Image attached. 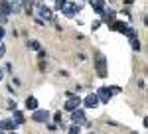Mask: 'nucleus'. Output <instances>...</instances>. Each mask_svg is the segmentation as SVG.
Masks as SVG:
<instances>
[{"label": "nucleus", "instance_id": "nucleus-1", "mask_svg": "<svg viewBox=\"0 0 148 134\" xmlns=\"http://www.w3.org/2000/svg\"><path fill=\"white\" fill-rule=\"evenodd\" d=\"M95 65H97V75L99 77H107V59L103 53L95 55Z\"/></svg>", "mask_w": 148, "mask_h": 134}, {"label": "nucleus", "instance_id": "nucleus-2", "mask_svg": "<svg viewBox=\"0 0 148 134\" xmlns=\"http://www.w3.org/2000/svg\"><path fill=\"white\" fill-rule=\"evenodd\" d=\"M61 10H63V14H65L67 18H73V16L79 12V6H77V4H73V2H65V4L61 6Z\"/></svg>", "mask_w": 148, "mask_h": 134}, {"label": "nucleus", "instance_id": "nucleus-3", "mask_svg": "<svg viewBox=\"0 0 148 134\" xmlns=\"http://www.w3.org/2000/svg\"><path fill=\"white\" fill-rule=\"evenodd\" d=\"M111 91H109V87H101V89L97 91V99H99V103H109L111 100Z\"/></svg>", "mask_w": 148, "mask_h": 134}, {"label": "nucleus", "instance_id": "nucleus-4", "mask_svg": "<svg viewBox=\"0 0 148 134\" xmlns=\"http://www.w3.org/2000/svg\"><path fill=\"white\" fill-rule=\"evenodd\" d=\"M38 12H40V16H38L40 20H44V18L49 20L51 18V8H47L46 4H38Z\"/></svg>", "mask_w": 148, "mask_h": 134}, {"label": "nucleus", "instance_id": "nucleus-5", "mask_svg": "<svg viewBox=\"0 0 148 134\" xmlns=\"http://www.w3.org/2000/svg\"><path fill=\"white\" fill-rule=\"evenodd\" d=\"M71 118H73V122H75V126H79V124H85L87 120H85V112L83 111H73V114H71Z\"/></svg>", "mask_w": 148, "mask_h": 134}, {"label": "nucleus", "instance_id": "nucleus-6", "mask_svg": "<svg viewBox=\"0 0 148 134\" xmlns=\"http://www.w3.org/2000/svg\"><path fill=\"white\" fill-rule=\"evenodd\" d=\"M32 118H34L36 122H47L49 120V112L47 111H34V116Z\"/></svg>", "mask_w": 148, "mask_h": 134}, {"label": "nucleus", "instance_id": "nucleus-7", "mask_svg": "<svg viewBox=\"0 0 148 134\" xmlns=\"http://www.w3.org/2000/svg\"><path fill=\"white\" fill-rule=\"evenodd\" d=\"M79 105H81V99H79V97H71V99L65 103V109L73 112V111H77V109H79Z\"/></svg>", "mask_w": 148, "mask_h": 134}, {"label": "nucleus", "instance_id": "nucleus-8", "mask_svg": "<svg viewBox=\"0 0 148 134\" xmlns=\"http://www.w3.org/2000/svg\"><path fill=\"white\" fill-rule=\"evenodd\" d=\"M83 103H85V107H87V109H95V107H97V105H99V99H97V95H87V97H85V100H83Z\"/></svg>", "mask_w": 148, "mask_h": 134}, {"label": "nucleus", "instance_id": "nucleus-9", "mask_svg": "<svg viewBox=\"0 0 148 134\" xmlns=\"http://www.w3.org/2000/svg\"><path fill=\"white\" fill-rule=\"evenodd\" d=\"M16 128V122L10 120V118H2L0 120V130H14Z\"/></svg>", "mask_w": 148, "mask_h": 134}, {"label": "nucleus", "instance_id": "nucleus-10", "mask_svg": "<svg viewBox=\"0 0 148 134\" xmlns=\"http://www.w3.org/2000/svg\"><path fill=\"white\" fill-rule=\"evenodd\" d=\"M89 4H91V8L95 12H103L105 10V0H89Z\"/></svg>", "mask_w": 148, "mask_h": 134}, {"label": "nucleus", "instance_id": "nucleus-11", "mask_svg": "<svg viewBox=\"0 0 148 134\" xmlns=\"http://www.w3.org/2000/svg\"><path fill=\"white\" fill-rule=\"evenodd\" d=\"M26 109L28 111H38V100H36V97H28L26 99Z\"/></svg>", "mask_w": 148, "mask_h": 134}, {"label": "nucleus", "instance_id": "nucleus-12", "mask_svg": "<svg viewBox=\"0 0 148 134\" xmlns=\"http://www.w3.org/2000/svg\"><path fill=\"white\" fill-rule=\"evenodd\" d=\"M10 12H12V6L6 0H2V2H0V16H6V14H10Z\"/></svg>", "mask_w": 148, "mask_h": 134}, {"label": "nucleus", "instance_id": "nucleus-13", "mask_svg": "<svg viewBox=\"0 0 148 134\" xmlns=\"http://www.w3.org/2000/svg\"><path fill=\"white\" fill-rule=\"evenodd\" d=\"M111 28L116 30V32H126V28H128V26H126L125 22H113V24H111Z\"/></svg>", "mask_w": 148, "mask_h": 134}, {"label": "nucleus", "instance_id": "nucleus-14", "mask_svg": "<svg viewBox=\"0 0 148 134\" xmlns=\"http://www.w3.org/2000/svg\"><path fill=\"white\" fill-rule=\"evenodd\" d=\"M103 18H105L107 22L113 24V22H114V12H113V10H103Z\"/></svg>", "mask_w": 148, "mask_h": 134}, {"label": "nucleus", "instance_id": "nucleus-15", "mask_svg": "<svg viewBox=\"0 0 148 134\" xmlns=\"http://www.w3.org/2000/svg\"><path fill=\"white\" fill-rule=\"evenodd\" d=\"M24 120H26V118H24L22 112H18V111L14 112V122H16V124H24Z\"/></svg>", "mask_w": 148, "mask_h": 134}, {"label": "nucleus", "instance_id": "nucleus-16", "mask_svg": "<svg viewBox=\"0 0 148 134\" xmlns=\"http://www.w3.org/2000/svg\"><path fill=\"white\" fill-rule=\"evenodd\" d=\"M32 6H34V0H24V10L28 14H32V10H34Z\"/></svg>", "mask_w": 148, "mask_h": 134}, {"label": "nucleus", "instance_id": "nucleus-17", "mask_svg": "<svg viewBox=\"0 0 148 134\" xmlns=\"http://www.w3.org/2000/svg\"><path fill=\"white\" fill-rule=\"evenodd\" d=\"M126 36L130 38V40H136V30H132V28H126Z\"/></svg>", "mask_w": 148, "mask_h": 134}, {"label": "nucleus", "instance_id": "nucleus-18", "mask_svg": "<svg viewBox=\"0 0 148 134\" xmlns=\"http://www.w3.org/2000/svg\"><path fill=\"white\" fill-rule=\"evenodd\" d=\"M28 47H30V49H38V51H40V44H38V42H36V40H32V42H28Z\"/></svg>", "mask_w": 148, "mask_h": 134}, {"label": "nucleus", "instance_id": "nucleus-19", "mask_svg": "<svg viewBox=\"0 0 148 134\" xmlns=\"http://www.w3.org/2000/svg\"><path fill=\"white\" fill-rule=\"evenodd\" d=\"M130 45H132L134 51H140V42H138V40H130Z\"/></svg>", "mask_w": 148, "mask_h": 134}, {"label": "nucleus", "instance_id": "nucleus-20", "mask_svg": "<svg viewBox=\"0 0 148 134\" xmlns=\"http://www.w3.org/2000/svg\"><path fill=\"white\" fill-rule=\"evenodd\" d=\"M67 134H79V126H75V124H73V126L69 128V132H67Z\"/></svg>", "mask_w": 148, "mask_h": 134}, {"label": "nucleus", "instance_id": "nucleus-21", "mask_svg": "<svg viewBox=\"0 0 148 134\" xmlns=\"http://www.w3.org/2000/svg\"><path fill=\"white\" fill-rule=\"evenodd\" d=\"M111 95H116V93H121V87H111Z\"/></svg>", "mask_w": 148, "mask_h": 134}, {"label": "nucleus", "instance_id": "nucleus-22", "mask_svg": "<svg viewBox=\"0 0 148 134\" xmlns=\"http://www.w3.org/2000/svg\"><path fill=\"white\" fill-rule=\"evenodd\" d=\"M4 53H6V45H4L2 42H0V57L4 55Z\"/></svg>", "mask_w": 148, "mask_h": 134}, {"label": "nucleus", "instance_id": "nucleus-23", "mask_svg": "<svg viewBox=\"0 0 148 134\" xmlns=\"http://www.w3.org/2000/svg\"><path fill=\"white\" fill-rule=\"evenodd\" d=\"M53 118H56V122L61 124V118H63V116H61V112H56V116H53Z\"/></svg>", "mask_w": 148, "mask_h": 134}, {"label": "nucleus", "instance_id": "nucleus-24", "mask_svg": "<svg viewBox=\"0 0 148 134\" xmlns=\"http://www.w3.org/2000/svg\"><path fill=\"white\" fill-rule=\"evenodd\" d=\"M99 26H101V20H97V22H93V30H97Z\"/></svg>", "mask_w": 148, "mask_h": 134}, {"label": "nucleus", "instance_id": "nucleus-25", "mask_svg": "<svg viewBox=\"0 0 148 134\" xmlns=\"http://www.w3.org/2000/svg\"><path fill=\"white\" fill-rule=\"evenodd\" d=\"M38 57H40V59H44V57H46V51H44V49H40V53H38Z\"/></svg>", "mask_w": 148, "mask_h": 134}, {"label": "nucleus", "instance_id": "nucleus-26", "mask_svg": "<svg viewBox=\"0 0 148 134\" xmlns=\"http://www.w3.org/2000/svg\"><path fill=\"white\" fill-rule=\"evenodd\" d=\"M8 107H10L12 111H16V103H14V100H10V103H8Z\"/></svg>", "mask_w": 148, "mask_h": 134}, {"label": "nucleus", "instance_id": "nucleus-27", "mask_svg": "<svg viewBox=\"0 0 148 134\" xmlns=\"http://www.w3.org/2000/svg\"><path fill=\"white\" fill-rule=\"evenodd\" d=\"M63 4H65V0H57V8H59V10H61V6H63Z\"/></svg>", "mask_w": 148, "mask_h": 134}, {"label": "nucleus", "instance_id": "nucleus-28", "mask_svg": "<svg viewBox=\"0 0 148 134\" xmlns=\"http://www.w3.org/2000/svg\"><path fill=\"white\" fill-rule=\"evenodd\" d=\"M2 38H4V28L0 26V40H2Z\"/></svg>", "mask_w": 148, "mask_h": 134}, {"label": "nucleus", "instance_id": "nucleus-29", "mask_svg": "<svg viewBox=\"0 0 148 134\" xmlns=\"http://www.w3.org/2000/svg\"><path fill=\"white\" fill-rule=\"evenodd\" d=\"M125 2H126V4H132V2H134V0H125Z\"/></svg>", "mask_w": 148, "mask_h": 134}, {"label": "nucleus", "instance_id": "nucleus-30", "mask_svg": "<svg viewBox=\"0 0 148 134\" xmlns=\"http://www.w3.org/2000/svg\"><path fill=\"white\" fill-rule=\"evenodd\" d=\"M2 77H4V73H2V69H0V81H2Z\"/></svg>", "mask_w": 148, "mask_h": 134}, {"label": "nucleus", "instance_id": "nucleus-31", "mask_svg": "<svg viewBox=\"0 0 148 134\" xmlns=\"http://www.w3.org/2000/svg\"><path fill=\"white\" fill-rule=\"evenodd\" d=\"M12 134H16V132H12Z\"/></svg>", "mask_w": 148, "mask_h": 134}]
</instances>
